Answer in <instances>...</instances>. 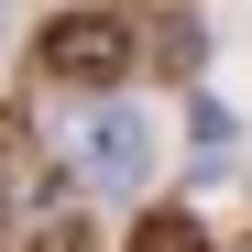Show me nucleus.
<instances>
[{
  "instance_id": "f257e3e1",
  "label": "nucleus",
  "mask_w": 252,
  "mask_h": 252,
  "mask_svg": "<svg viewBox=\"0 0 252 252\" xmlns=\"http://www.w3.org/2000/svg\"><path fill=\"white\" fill-rule=\"evenodd\" d=\"M132 55H143L132 11H66V22H44V77L55 88H121Z\"/></svg>"
},
{
  "instance_id": "f03ea898",
  "label": "nucleus",
  "mask_w": 252,
  "mask_h": 252,
  "mask_svg": "<svg viewBox=\"0 0 252 252\" xmlns=\"http://www.w3.org/2000/svg\"><path fill=\"white\" fill-rule=\"evenodd\" d=\"M77 176H88L99 197H132V187L154 176V121L121 110V99H99L88 121H77Z\"/></svg>"
},
{
  "instance_id": "7ed1b4c3",
  "label": "nucleus",
  "mask_w": 252,
  "mask_h": 252,
  "mask_svg": "<svg viewBox=\"0 0 252 252\" xmlns=\"http://www.w3.org/2000/svg\"><path fill=\"white\" fill-rule=\"evenodd\" d=\"M22 252H99V230H88V220H44Z\"/></svg>"
},
{
  "instance_id": "20e7f679",
  "label": "nucleus",
  "mask_w": 252,
  "mask_h": 252,
  "mask_svg": "<svg viewBox=\"0 0 252 252\" xmlns=\"http://www.w3.org/2000/svg\"><path fill=\"white\" fill-rule=\"evenodd\" d=\"M197 164H208V176L230 164V110H197Z\"/></svg>"
},
{
  "instance_id": "39448f33",
  "label": "nucleus",
  "mask_w": 252,
  "mask_h": 252,
  "mask_svg": "<svg viewBox=\"0 0 252 252\" xmlns=\"http://www.w3.org/2000/svg\"><path fill=\"white\" fill-rule=\"evenodd\" d=\"M143 252H197V230H187V220H154V230H143Z\"/></svg>"
},
{
  "instance_id": "423d86ee",
  "label": "nucleus",
  "mask_w": 252,
  "mask_h": 252,
  "mask_svg": "<svg viewBox=\"0 0 252 252\" xmlns=\"http://www.w3.org/2000/svg\"><path fill=\"white\" fill-rule=\"evenodd\" d=\"M0 230H11V176H0Z\"/></svg>"
},
{
  "instance_id": "0eeeda50",
  "label": "nucleus",
  "mask_w": 252,
  "mask_h": 252,
  "mask_svg": "<svg viewBox=\"0 0 252 252\" xmlns=\"http://www.w3.org/2000/svg\"><path fill=\"white\" fill-rule=\"evenodd\" d=\"M0 22H11V0H0Z\"/></svg>"
}]
</instances>
